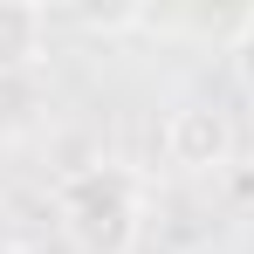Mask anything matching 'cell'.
<instances>
[{
    "instance_id": "cell-1",
    "label": "cell",
    "mask_w": 254,
    "mask_h": 254,
    "mask_svg": "<svg viewBox=\"0 0 254 254\" xmlns=\"http://www.w3.org/2000/svg\"><path fill=\"white\" fill-rule=\"evenodd\" d=\"M55 234L76 254H130L144 241V179L117 158L76 165L55 186Z\"/></svg>"
},
{
    "instance_id": "cell-2",
    "label": "cell",
    "mask_w": 254,
    "mask_h": 254,
    "mask_svg": "<svg viewBox=\"0 0 254 254\" xmlns=\"http://www.w3.org/2000/svg\"><path fill=\"white\" fill-rule=\"evenodd\" d=\"M158 144H165L172 172H227L241 137H234V117L220 103H179L158 130Z\"/></svg>"
},
{
    "instance_id": "cell-3",
    "label": "cell",
    "mask_w": 254,
    "mask_h": 254,
    "mask_svg": "<svg viewBox=\"0 0 254 254\" xmlns=\"http://www.w3.org/2000/svg\"><path fill=\"white\" fill-rule=\"evenodd\" d=\"M48 42V14L28 7V0H0V69H21L35 62Z\"/></svg>"
},
{
    "instance_id": "cell-4",
    "label": "cell",
    "mask_w": 254,
    "mask_h": 254,
    "mask_svg": "<svg viewBox=\"0 0 254 254\" xmlns=\"http://www.w3.org/2000/svg\"><path fill=\"white\" fill-rule=\"evenodd\" d=\"M234 69H241V89L254 96V14H241V28H234Z\"/></svg>"
}]
</instances>
